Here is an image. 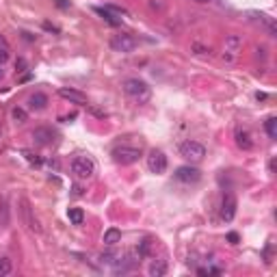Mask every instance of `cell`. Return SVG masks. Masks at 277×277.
I'll list each match as a JSON object with an SVG mask.
<instances>
[{
	"label": "cell",
	"mask_w": 277,
	"mask_h": 277,
	"mask_svg": "<svg viewBox=\"0 0 277 277\" xmlns=\"http://www.w3.org/2000/svg\"><path fill=\"white\" fill-rule=\"evenodd\" d=\"M124 91L137 102L150 100V87H148V82L141 80V78H128V80L124 82Z\"/></svg>",
	"instance_id": "1"
},
{
	"label": "cell",
	"mask_w": 277,
	"mask_h": 277,
	"mask_svg": "<svg viewBox=\"0 0 277 277\" xmlns=\"http://www.w3.org/2000/svg\"><path fill=\"white\" fill-rule=\"evenodd\" d=\"M72 174H74L78 180H89L93 174H96V165H93L91 158L87 156H76L72 160Z\"/></svg>",
	"instance_id": "2"
},
{
	"label": "cell",
	"mask_w": 277,
	"mask_h": 277,
	"mask_svg": "<svg viewBox=\"0 0 277 277\" xmlns=\"http://www.w3.org/2000/svg\"><path fill=\"white\" fill-rule=\"evenodd\" d=\"M180 156L191 160V163H200L203 156H206V148L201 143H197V141H186V143L180 145Z\"/></svg>",
	"instance_id": "3"
},
{
	"label": "cell",
	"mask_w": 277,
	"mask_h": 277,
	"mask_svg": "<svg viewBox=\"0 0 277 277\" xmlns=\"http://www.w3.org/2000/svg\"><path fill=\"white\" fill-rule=\"evenodd\" d=\"M141 158V150L139 148H128V145H122V148L113 150V160L117 165H132Z\"/></svg>",
	"instance_id": "4"
},
{
	"label": "cell",
	"mask_w": 277,
	"mask_h": 277,
	"mask_svg": "<svg viewBox=\"0 0 277 277\" xmlns=\"http://www.w3.org/2000/svg\"><path fill=\"white\" fill-rule=\"evenodd\" d=\"M111 48L115 52H122V54H126V52H132L134 48H137V39L132 37V35H115V37L111 39Z\"/></svg>",
	"instance_id": "5"
},
{
	"label": "cell",
	"mask_w": 277,
	"mask_h": 277,
	"mask_svg": "<svg viewBox=\"0 0 277 277\" xmlns=\"http://www.w3.org/2000/svg\"><path fill=\"white\" fill-rule=\"evenodd\" d=\"M148 167L151 174H165L167 171V156L160 150H151L148 156Z\"/></svg>",
	"instance_id": "6"
},
{
	"label": "cell",
	"mask_w": 277,
	"mask_h": 277,
	"mask_svg": "<svg viewBox=\"0 0 277 277\" xmlns=\"http://www.w3.org/2000/svg\"><path fill=\"white\" fill-rule=\"evenodd\" d=\"M200 177H201V171L195 169V167H191V165L177 167L176 169V180L184 182V184H195V182H200Z\"/></svg>",
	"instance_id": "7"
},
{
	"label": "cell",
	"mask_w": 277,
	"mask_h": 277,
	"mask_svg": "<svg viewBox=\"0 0 277 277\" xmlns=\"http://www.w3.org/2000/svg\"><path fill=\"white\" fill-rule=\"evenodd\" d=\"M33 141L37 145H41V148H48V145H52L56 141V132L52 128H46V126L35 128L33 130Z\"/></svg>",
	"instance_id": "8"
},
{
	"label": "cell",
	"mask_w": 277,
	"mask_h": 277,
	"mask_svg": "<svg viewBox=\"0 0 277 277\" xmlns=\"http://www.w3.org/2000/svg\"><path fill=\"white\" fill-rule=\"evenodd\" d=\"M234 214H236V200H234V195H226L221 201V219L223 221H232Z\"/></svg>",
	"instance_id": "9"
},
{
	"label": "cell",
	"mask_w": 277,
	"mask_h": 277,
	"mask_svg": "<svg viewBox=\"0 0 277 277\" xmlns=\"http://www.w3.org/2000/svg\"><path fill=\"white\" fill-rule=\"evenodd\" d=\"M59 96L63 98V100H70V102H74V104H87V96L85 93H80V91H76V89H59Z\"/></svg>",
	"instance_id": "10"
},
{
	"label": "cell",
	"mask_w": 277,
	"mask_h": 277,
	"mask_svg": "<svg viewBox=\"0 0 277 277\" xmlns=\"http://www.w3.org/2000/svg\"><path fill=\"white\" fill-rule=\"evenodd\" d=\"M238 50H240V37H236V35H229V37L226 39V52H229V56H226V59L227 61L236 59Z\"/></svg>",
	"instance_id": "11"
},
{
	"label": "cell",
	"mask_w": 277,
	"mask_h": 277,
	"mask_svg": "<svg viewBox=\"0 0 277 277\" xmlns=\"http://www.w3.org/2000/svg\"><path fill=\"white\" fill-rule=\"evenodd\" d=\"M28 106L33 108V111H44V108L48 106V98H46V93H33V96L28 98Z\"/></svg>",
	"instance_id": "12"
},
{
	"label": "cell",
	"mask_w": 277,
	"mask_h": 277,
	"mask_svg": "<svg viewBox=\"0 0 277 277\" xmlns=\"http://www.w3.org/2000/svg\"><path fill=\"white\" fill-rule=\"evenodd\" d=\"M236 145L243 150H252L253 148V141L249 137V132H245V130H238L236 132Z\"/></svg>",
	"instance_id": "13"
},
{
	"label": "cell",
	"mask_w": 277,
	"mask_h": 277,
	"mask_svg": "<svg viewBox=\"0 0 277 277\" xmlns=\"http://www.w3.org/2000/svg\"><path fill=\"white\" fill-rule=\"evenodd\" d=\"M167 273V262L165 260H154V262L150 264V275L151 277H163Z\"/></svg>",
	"instance_id": "14"
},
{
	"label": "cell",
	"mask_w": 277,
	"mask_h": 277,
	"mask_svg": "<svg viewBox=\"0 0 277 277\" xmlns=\"http://www.w3.org/2000/svg\"><path fill=\"white\" fill-rule=\"evenodd\" d=\"M119 240H122V232L117 227H108L104 232V245H117Z\"/></svg>",
	"instance_id": "15"
},
{
	"label": "cell",
	"mask_w": 277,
	"mask_h": 277,
	"mask_svg": "<svg viewBox=\"0 0 277 277\" xmlns=\"http://www.w3.org/2000/svg\"><path fill=\"white\" fill-rule=\"evenodd\" d=\"M67 217H70V221L74 223V226H82V221H85V212H82L80 208H70V210H67Z\"/></svg>",
	"instance_id": "16"
},
{
	"label": "cell",
	"mask_w": 277,
	"mask_h": 277,
	"mask_svg": "<svg viewBox=\"0 0 277 277\" xmlns=\"http://www.w3.org/2000/svg\"><path fill=\"white\" fill-rule=\"evenodd\" d=\"M96 13H98V15H102V18H104V20H106V22H108V24H111V26H119V24H122V22H119V20H117V18H115V15H113L111 11H108V9H102V7H96Z\"/></svg>",
	"instance_id": "17"
},
{
	"label": "cell",
	"mask_w": 277,
	"mask_h": 277,
	"mask_svg": "<svg viewBox=\"0 0 277 277\" xmlns=\"http://www.w3.org/2000/svg\"><path fill=\"white\" fill-rule=\"evenodd\" d=\"M266 132H269V137L271 139H277V119L275 117H269L266 119Z\"/></svg>",
	"instance_id": "18"
},
{
	"label": "cell",
	"mask_w": 277,
	"mask_h": 277,
	"mask_svg": "<svg viewBox=\"0 0 277 277\" xmlns=\"http://www.w3.org/2000/svg\"><path fill=\"white\" fill-rule=\"evenodd\" d=\"M11 269H13V266H11V260H9V258L0 260V277L9 275V273H11Z\"/></svg>",
	"instance_id": "19"
},
{
	"label": "cell",
	"mask_w": 277,
	"mask_h": 277,
	"mask_svg": "<svg viewBox=\"0 0 277 277\" xmlns=\"http://www.w3.org/2000/svg\"><path fill=\"white\" fill-rule=\"evenodd\" d=\"M13 119L18 124H24L26 122V111L24 108H13Z\"/></svg>",
	"instance_id": "20"
},
{
	"label": "cell",
	"mask_w": 277,
	"mask_h": 277,
	"mask_svg": "<svg viewBox=\"0 0 277 277\" xmlns=\"http://www.w3.org/2000/svg\"><path fill=\"white\" fill-rule=\"evenodd\" d=\"M197 273L200 275H221V269H210V266H208V269H200Z\"/></svg>",
	"instance_id": "21"
},
{
	"label": "cell",
	"mask_w": 277,
	"mask_h": 277,
	"mask_svg": "<svg viewBox=\"0 0 277 277\" xmlns=\"http://www.w3.org/2000/svg\"><path fill=\"white\" fill-rule=\"evenodd\" d=\"M193 50L197 52L200 56H206V54H210V48H203V46H200V44H193Z\"/></svg>",
	"instance_id": "22"
},
{
	"label": "cell",
	"mask_w": 277,
	"mask_h": 277,
	"mask_svg": "<svg viewBox=\"0 0 277 277\" xmlns=\"http://www.w3.org/2000/svg\"><path fill=\"white\" fill-rule=\"evenodd\" d=\"M7 61H9V50L4 46H0V65L7 63Z\"/></svg>",
	"instance_id": "23"
},
{
	"label": "cell",
	"mask_w": 277,
	"mask_h": 277,
	"mask_svg": "<svg viewBox=\"0 0 277 277\" xmlns=\"http://www.w3.org/2000/svg\"><path fill=\"white\" fill-rule=\"evenodd\" d=\"M22 154H24V156H26V158H28V160H30V163H35V165H39V163H41V160H39V158H37V156H35V154H33V151H28V150H24V151H22Z\"/></svg>",
	"instance_id": "24"
},
{
	"label": "cell",
	"mask_w": 277,
	"mask_h": 277,
	"mask_svg": "<svg viewBox=\"0 0 277 277\" xmlns=\"http://www.w3.org/2000/svg\"><path fill=\"white\" fill-rule=\"evenodd\" d=\"M227 240H229L232 245H236V243H238V234H236V232H229V234H227Z\"/></svg>",
	"instance_id": "25"
},
{
	"label": "cell",
	"mask_w": 277,
	"mask_h": 277,
	"mask_svg": "<svg viewBox=\"0 0 277 277\" xmlns=\"http://www.w3.org/2000/svg\"><path fill=\"white\" fill-rule=\"evenodd\" d=\"M24 65H26V63H24L22 59H20V61H18V65H15V67H18V72H22V70H24Z\"/></svg>",
	"instance_id": "26"
},
{
	"label": "cell",
	"mask_w": 277,
	"mask_h": 277,
	"mask_svg": "<svg viewBox=\"0 0 277 277\" xmlns=\"http://www.w3.org/2000/svg\"><path fill=\"white\" fill-rule=\"evenodd\" d=\"M24 35V39H28V41H33L35 37H33V35H30V33H22Z\"/></svg>",
	"instance_id": "27"
},
{
	"label": "cell",
	"mask_w": 277,
	"mask_h": 277,
	"mask_svg": "<svg viewBox=\"0 0 277 277\" xmlns=\"http://www.w3.org/2000/svg\"><path fill=\"white\" fill-rule=\"evenodd\" d=\"M2 78H4V72H2V70H0V80H2Z\"/></svg>",
	"instance_id": "28"
},
{
	"label": "cell",
	"mask_w": 277,
	"mask_h": 277,
	"mask_svg": "<svg viewBox=\"0 0 277 277\" xmlns=\"http://www.w3.org/2000/svg\"><path fill=\"white\" fill-rule=\"evenodd\" d=\"M197 2H208V0H197Z\"/></svg>",
	"instance_id": "29"
}]
</instances>
